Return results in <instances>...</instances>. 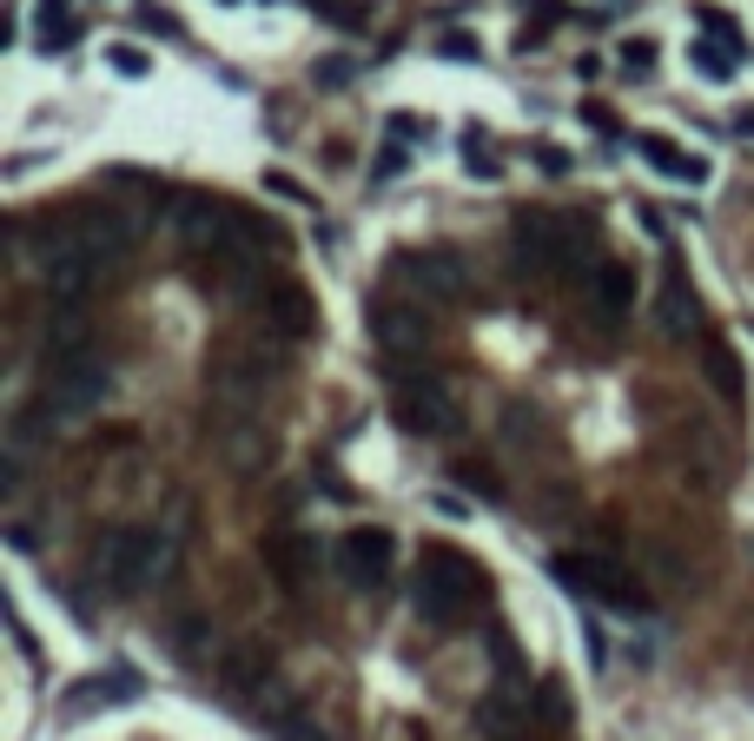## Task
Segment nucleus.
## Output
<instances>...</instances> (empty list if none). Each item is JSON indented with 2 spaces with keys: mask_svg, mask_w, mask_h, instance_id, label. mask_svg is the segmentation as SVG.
<instances>
[{
  "mask_svg": "<svg viewBox=\"0 0 754 741\" xmlns=\"http://www.w3.org/2000/svg\"><path fill=\"white\" fill-rule=\"evenodd\" d=\"M113 397V365L100 358V351H79V358H66V365H53V378H47V391L21 410V437H47V431H66V424H79L87 410H100Z\"/></svg>",
  "mask_w": 754,
  "mask_h": 741,
  "instance_id": "1",
  "label": "nucleus"
},
{
  "mask_svg": "<svg viewBox=\"0 0 754 741\" xmlns=\"http://www.w3.org/2000/svg\"><path fill=\"white\" fill-rule=\"evenodd\" d=\"M477 590H483V569H477L463 549L437 543V549H424V563H417L410 603H417V616H424V622L450 629V622H463V609L477 603Z\"/></svg>",
  "mask_w": 754,
  "mask_h": 741,
  "instance_id": "2",
  "label": "nucleus"
},
{
  "mask_svg": "<svg viewBox=\"0 0 754 741\" xmlns=\"http://www.w3.org/2000/svg\"><path fill=\"white\" fill-rule=\"evenodd\" d=\"M165 569H173V536L152 530V523H126V530H113V536L100 543V583H107L113 596L152 590Z\"/></svg>",
  "mask_w": 754,
  "mask_h": 741,
  "instance_id": "3",
  "label": "nucleus"
},
{
  "mask_svg": "<svg viewBox=\"0 0 754 741\" xmlns=\"http://www.w3.org/2000/svg\"><path fill=\"white\" fill-rule=\"evenodd\" d=\"M549 569H556V583H563L569 596H590V603H603V609H622V616H642V609H648V590L635 583V576H629L616 556H596V549H569V556H556Z\"/></svg>",
  "mask_w": 754,
  "mask_h": 741,
  "instance_id": "4",
  "label": "nucleus"
},
{
  "mask_svg": "<svg viewBox=\"0 0 754 741\" xmlns=\"http://www.w3.org/2000/svg\"><path fill=\"white\" fill-rule=\"evenodd\" d=\"M510 245H517V265L530 279H576L582 272L576 265V232L556 212H543V206H523L510 219Z\"/></svg>",
  "mask_w": 754,
  "mask_h": 741,
  "instance_id": "5",
  "label": "nucleus"
},
{
  "mask_svg": "<svg viewBox=\"0 0 754 741\" xmlns=\"http://www.w3.org/2000/svg\"><path fill=\"white\" fill-rule=\"evenodd\" d=\"M391 418H397L410 437H457L463 410H457V391H450L444 378L410 371V378H397V391H391Z\"/></svg>",
  "mask_w": 754,
  "mask_h": 741,
  "instance_id": "6",
  "label": "nucleus"
},
{
  "mask_svg": "<svg viewBox=\"0 0 754 741\" xmlns=\"http://www.w3.org/2000/svg\"><path fill=\"white\" fill-rule=\"evenodd\" d=\"M40 279H47V292L53 298H79V305H87V292H94V279L107 272L100 259H94V245L87 238H79V225L66 219V225H53L47 238H40Z\"/></svg>",
  "mask_w": 754,
  "mask_h": 741,
  "instance_id": "7",
  "label": "nucleus"
},
{
  "mask_svg": "<svg viewBox=\"0 0 754 741\" xmlns=\"http://www.w3.org/2000/svg\"><path fill=\"white\" fill-rule=\"evenodd\" d=\"M397 285L417 305H457L470 292L463 259H450V252H397Z\"/></svg>",
  "mask_w": 754,
  "mask_h": 741,
  "instance_id": "8",
  "label": "nucleus"
},
{
  "mask_svg": "<svg viewBox=\"0 0 754 741\" xmlns=\"http://www.w3.org/2000/svg\"><path fill=\"white\" fill-rule=\"evenodd\" d=\"M371 332H378V345H384L397 365H410V358L431 351L437 324L424 318V305H371Z\"/></svg>",
  "mask_w": 754,
  "mask_h": 741,
  "instance_id": "9",
  "label": "nucleus"
},
{
  "mask_svg": "<svg viewBox=\"0 0 754 741\" xmlns=\"http://www.w3.org/2000/svg\"><path fill=\"white\" fill-rule=\"evenodd\" d=\"M73 225H79V238L94 245L100 265H113L120 252H133V238H139V212L120 206V199H100V206H87V212H73Z\"/></svg>",
  "mask_w": 754,
  "mask_h": 741,
  "instance_id": "10",
  "label": "nucleus"
},
{
  "mask_svg": "<svg viewBox=\"0 0 754 741\" xmlns=\"http://www.w3.org/2000/svg\"><path fill=\"white\" fill-rule=\"evenodd\" d=\"M391 556H397L391 530H351L338 543V576H345L351 590H378L384 576H391Z\"/></svg>",
  "mask_w": 754,
  "mask_h": 741,
  "instance_id": "11",
  "label": "nucleus"
},
{
  "mask_svg": "<svg viewBox=\"0 0 754 741\" xmlns=\"http://www.w3.org/2000/svg\"><path fill=\"white\" fill-rule=\"evenodd\" d=\"M265 569L279 576L285 590H298V583H311V576H318V543L298 536V530H272V536H265Z\"/></svg>",
  "mask_w": 754,
  "mask_h": 741,
  "instance_id": "12",
  "label": "nucleus"
},
{
  "mask_svg": "<svg viewBox=\"0 0 754 741\" xmlns=\"http://www.w3.org/2000/svg\"><path fill=\"white\" fill-rule=\"evenodd\" d=\"M87 332H94L87 305H79V298H53V311H47V351H53V365L87 351Z\"/></svg>",
  "mask_w": 754,
  "mask_h": 741,
  "instance_id": "13",
  "label": "nucleus"
},
{
  "mask_svg": "<svg viewBox=\"0 0 754 741\" xmlns=\"http://www.w3.org/2000/svg\"><path fill=\"white\" fill-rule=\"evenodd\" d=\"M265 324H272L279 338H311V332H318L311 292H305V285H279V292H265Z\"/></svg>",
  "mask_w": 754,
  "mask_h": 741,
  "instance_id": "14",
  "label": "nucleus"
},
{
  "mask_svg": "<svg viewBox=\"0 0 754 741\" xmlns=\"http://www.w3.org/2000/svg\"><path fill=\"white\" fill-rule=\"evenodd\" d=\"M133 695H139V676H126V669H120V676H94V682L66 689V702H60V708H66L73 721H87L94 708H120V702H133Z\"/></svg>",
  "mask_w": 754,
  "mask_h": 741,
  "instance_id": "15",
  "label": "nucleus"
},
{
  "mask_svg": "<svg viewBox=\"0 0 754 741\" xmlns=\"http://www.w3.org/2000/svg\"><path fill=\"white\" fill-rule=\"evenodd\" d=\"M590 292H596V318H603V324H616L622 311H635V272H629L622 259H603V265L590 272Z\"/></svg>",
  "mask_w": 754,
  "mask_h": 741,
  "instance_id": "16",
  "label": "nucleus"
},
{
  "mask_svg": "<svg viewBox=\"0 0 754 741\" xmlns=\"http://www.w3.org/2000/svg\"><path fill=\"white\" fill-rule=\"evenodd\" d=\"M635 152L648 159V166H655L662 180H689V186H695V180H708L702 159H695V152H682L676 139H662V133H642V139H635Z\"/></svg>",
  "mask_w": 754,
  "mask_h": 741,
  "instance_id": "17",
  "label": "nucleus"
},
{
  "mask_svg": "<svg viewBox=\"0 0 754 741\" xmlns=\"http://www.w3.org/2000/svg\"><path fill=\"white\" fill-rule=\"evenodd\" d=\"M655 318H662V332H668V338H689L695 324H702L695 292H689L682 279H668V285H662V298H655Z\"/></svg>",
  "mask_w": 754,
  "mask_h": 741,
  "instance_id": "18",
  "label": "nucleus"
},
{
  "mask_svg": "<svg viewBox=\"0 0 754 741\" xmlns=\"http://www.w3.org/2000/svg\"><path fill=\"white\" fill-rule=\"evenodd\" d=\"M477 728H483L490 741H523V734H530V721H523V708H517L510 695H483V702H477Z\"/></svg>",
  "mask_w": 754,
  "mask_h": 741,
  "instance_id": "19",
  "label": "nucleus"
},
{
  "mask_svg": "<svg viewBox=\"0 0 754 741\" xmlns=\"http://www.w3.org/2000/svg\"><path fill=\"white\" fill-rule=\"evenodd\" d=\"M702 371H708V384L721 391V404H741V397H747V378H741V365H734V351H728L721 338H708V351H702Z\"/></svg>",
  "mask_w": 754,
  "mask_h": 741,
  "instance_id": "20",
  "label": "nucleus"
},
{
  "mask_svg": "<svg viewBox=\"0 0 754 741\" xmlns=\"http://www.w3.org/2000/svg\"><path fill=\"white\" fill-rule=\"evenodd\" d=\"M702 27H708V34H715V40H721V47H728L734 60H747V34H741V27H734V21H728L721 8H702Z\"/></svg>",
  "mask_w": 754,
  "mask_h": 741,
  "instance_id": "21",
  "label": "nucleus"
},
{
  "mask_svg": "<svg viewBox=\"0 0 754 741\" xmlns=\"http://www.w3.org/2000/svg\"><path fill=\"white\" fill-rule=\"evenodd\" d=\"M695 66H702L708 79H728V73H734V53H721V40H695Z\"/></svg>",
  "mask_w": 754,
  "mask_h": 741,
  "instance_id": "22",
  "label": "nucleus"
},
{
  "mask_svg": "<svg viewBox=\"0 0 754 741\" xmlns=\"http://www.w3.org/2000/svg\"><path fill=\"white\" fill-rule=\"evenodd\" d=\"M311 14H324L331 27H364V8H358V0H311Z\"/></svg>",
  "mask_w": 754,
  "mask_h": 741,
  "instance_id": "23",
  "label": "nucleus"
},
{
  "mask_svg": "<svg viewBox=\"0 0 754 741\" xmlns=\"http://www.w3.org/2000/svg\"><path fill=\"white\" fill-rule=\"evenodd\" d=\"M107 60H113L126 79H139V73H146V53H139V47H107Z\"/></svg>",
  "mask_w": 754,
  "mask_h": 741,
  "instance_id": "24",
  "label": "nucleus"
},
{
  "mask_svg": "<svg viewBox=\"0 0 754 741\" xmlns=\"http://www.w3.org/2000/svg\"><path fill=\"white\" fill-rule=\"evenodd\" d=\"M622 66H629V73H648V66H655V53H648V40H629V53H622Z\"/></svg>",
  "mask_w": 754,
  "mask_h": 741,
  "instance_id": "25",
  "label": "nucleus"
},
{
  "mask_svg": "<svg viewBox=\"0 0 754 741\" xmlns=\"http://www.w3.org/2000/svg\"><path fill=\"white\" fill-rule=\"evenodd\" d=\"M265 186H272V193H285V199H298V206H311V193H305L298 180H285V173H265Z\"/></svg>",
  "mask_w": 754,
  "mask_h": 741,
  "instance_id": "26",
  "label": "nucleus"
},
{
  "mask_svg": "<svg viewBox=\"0 0 754 741\" xmlns=\"http://www.w3.org/2000/svg\"><path fill=\"white\" fill-rule=\"evenodd\" d=\"M318 79H324V87H345V79H351V60H324Z\"/></svg>",
  "mask_w": 754,
  "mask_h": 741,
  "instance_id": "27",
  "label": "nucleus"
},
{
  "mask_svg": "<svg viewBox=\"0 0 754 741\" xmlns=\"http://www.w3.org/2000/svg\"><path fill=\"white\" fill-rule=\"evenodd\" d=\"M404 159H410V152H404V146H397V139H391V146H384V159H378V180H391V173H397V166H404Z\"/></svg>",
  "mask_w": 754,
  "mask_h": 741,
  "instance_id": "28",
  "label": "nucleus"
},
{
  "mask_svg": "<svg viewBox=\"0 0 754 741\" xmlns=\"http://www.w3.org/2000/svg\"><path fill=\"white\" fill-rule=\"evenodd\" d=\"M582 120H590V126H596V133H609V139H616V133H622V126H616V113H603V107H582Z\"/></svg>",
  "mask_w": 754,
  "mask_h": 741,
  "instance_id": "29",
  "label": "nucleus"
}]
</instances>
